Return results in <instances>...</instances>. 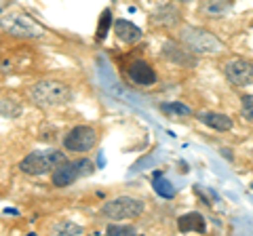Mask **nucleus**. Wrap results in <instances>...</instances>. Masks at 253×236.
I'll return each instance as SVG.
<instances>
[{
    "instance_id": "f257e3e1",
    "label": "nucleus",
    "mask_w": 253,
    "mask_h": 236,
    "mask_svg": "<svg viewBox=\"0 0 253 236\" xmlns=\"http://www.w3.org/2000/svg\"><path fill=\"white\" fill-rule=\"evenodd\" d=\"M70 97H72L70 86L59 80H41L30 89V99L38 108H57L68 104Z\"/></svg>"
},
{
    "instance_id": "f03ea898",
    "label": "nucleus",
    "mask_w": 253,
    "mask_h": 236,
    "mask_svg": "<svg viewBox=\"0 0 253 236\" xmlns=\"http://www.w3.org/2000/svg\"><path fill=\"white\" fill-rule=\"evenodd\" d=\"M179 40L196 55H215L224 49L219 38L203 28H184L179 32Z\"/></svg>"
},
{
    "instance_id": "7ed1b4c3",
    "label": "nucleus",
    "mask_w": 253,
    "mask_h": 236,
    "mask_svg": "<svg viewBox=\"0 0 253 236\" xmlns=\"http://www.w3.org/2000/svg\"><path fill=\"white\" fill-rule=\"evenodd\" d=\"M66 160L59 150H36L30 152L26 158L19 162V169L28 175H44L49 171H55V167Z\"/></svg>"
},
{
    "instance_id": "20e7f679",
    "label": "nucleus",
    "mask_w": 253,
    "mask_h": 236,
    "mask_svg": "<svg viewBox=\"0 0 253 236\" xmlns=\"http://www.w3.org/2000/svg\"><path fill=\"white\" fill-rule=\"evenodd\" d=\"M99 213L106 219H112V222H125V219L144 213V200H137L133 196H118V198L104 202Z\"/></svg>"
},
{
    "instance_id": "39448f33",
    "label": "nucleus",
    "mask_w": 253,
    "mask_h": 236,
    "mask_svg": "<svg viewBox=\"0 0 253 236\" xmlns=\"http://www.w3.org/2000/svg\"><path fill=\"white\" fill-rule=\"evenodd\" d=\"M2 30L11 36L19 38H42L44 30L23 13H6L2 17Z\"/></svg>"
},
{
    "instance_id": "423d86ee",
    "label": "nucleus",
    "mask_w": 253,
    "mask_h": 236,
    "mask_svg": "<svg viewBox=\"0 0 253 236\" xmlns=\"http://www.w3.org/2000/svg\"><path fill=\"white\" fill-rule=\"evenodd\" d=\"M93 171V162L89 158H83V160H63L59 167H55L53 171V186L57 188H66L70 184H74L78 177L86 175V173Z\"/></svg>"
},
{
    "instance_id": "0eeeda50",
    "label": "nucleus",
    "mask_w": 253,
    "mask_h": 236,
    "mask_svg": "<svg viewBox=\"0 0 253 236\" xmlns=\"http://www.w3.org/2000/svg\"><path fill=\"white\" fill-rule=\"evenodd\" d=\"M97 144V133H95L93 127H74L72 131L63 137V148L70 152H78V154H84L95 148Z\"/></svg>"
},
{
    "instance_id": "6e6552de",
    "label": "nucleus",
    "mask_w": 253,
    "mask_h": 236,
    "mask_svg": "<svg viewBox=\"0 0 253 236\" xmlns=\"http://www.w3.org/2000/svg\"><path fill=\"white\" fill-rule=\"evenodd\" d=\"M224 74L228 78V82H232L234 86L253 84V61L234 57L224 64Z\"/></svg>"
},
{
    "instance_id": "1a4fd4ad",
    "label": "nucleus",
    "mask_w": 253,
    "mask_h": 236,
    "mask_svg": "<svg viewBox=\"0 0 253 236\" xmlns=\"http://www.w3.org/2000/svg\"><path fill=\"white\" fill-rule=\"evenodd\" d=\"M163 57L171 61L175 66H184V68H194L196 66V53H192L184 44H177L175 40H165L163 42Z\"/></svg>"
},
{
    "instance_id": "9d476101",
    "label": "nucleus",
    "mask_w": 253,
    "mask_h": 236,
    "mask_svg": "<svg viewBox=\"0 0 253 236\" xmlns=\"http://www.w3.org/2000/svg\"><path fill=\"white\" fill-rule=\"evenodd\" d=\"M129 78L137 86H152L156 82V72L144 59H137L129 66Z\"/></svg>"
},
{
    "instance_id": "9b49d317",
    "label": "nucleus",
    "mask_w": 253,
    "mask_h": 236,
    "mask_svg": "<svg viewBox=\"0 0 253 236\" xmlns=\"http://www.w3.org/2000/svg\"><path fill=\"white\" fill-rule=\"evenodd\" d=\"M230 9H232V0H203L201 2V13L211 19L226 17Z\"/></svg>"
},
{
    "instance_id": "f8f14e48",
    "label": "nucleus",
    "mask_w": 253,
    "mask_h": 236,
    "mask_svg": "<svg viewBox=\"0 0 253 236\" xmlns=\"http://www.w3.org/2000/svg\"><path fill=\"white\" fill-rule=\"evenodd\" d=\"M114 34L118 40H123V42H137L139 38H141V30L135 26V23H131V21H126V19H116L114 21Z\"/></svg>"
},
{
    "instance_id": "ddd939ff",
    "label": "nucleus",
    "mask_w": 253,
    "mask_h": 236,
    "mask_svg": "<svg viewBox=\"0 0 253 236\" xmlns=\"http://www.w3.org/2000/svg\"><path fill=\"white\" fill-rule=\"evenodd\" d=\"M152 21L158 23V26H165V28H173L177 26L179 21V11L175 4H161L158 9L152 13Z\"/></svg>"
},
{
    "instance_id": "4468645a",
    "label": "nucleus",
    "mask_w": 253,
    "mask_h": 236,
    "mask_svg": "<svg viewBox=\"0 0 253 236\" xmlns=\"http://www.w3.org/2000/svg\"><path fill=\"white\" fill-rule=\"evenodd\" d=\"M196 118H199L203 124H207L211 129H217V131H230L232 129V118L221 114V112H199Z\"/></svg>"
},
{
    "instance_id": "2eb2a0df",
    "label": "nucleus",
    "mask_w": 253,
    "mask_h": 236,
    "mask_svg": "<svg viewBox=\"0 0 253 236\" xmlns=\"http://www.w3.org/2000/svg\"><path fill=\"white\" fill-rule=\"evenodd\" d=\"M177 228L179 232H205L207 224H205V217L201 213L192 211V213H186L177 219Z\"/></svg>"
},
{
    "instance_id": "dca6fc26",
    "label": "nucleus",
    "mask_w": 253,
    "mask_h": 236,
    "mask_svg": "<svg viewBox=\"0 0 253 236\" xmlns=\"http://www.w3.org/2000/svg\"><path fill=\"white\" fill-rule=\"evenodd\" d=\"M152 186H154V192L158 196H163V198H173V196H175V188H173V184H169L167 179H165L163 173H154Z\"/></svg>"
},
{
    "instance_id": "f3484780",
    "label": "nucleus",
    "mask_w": 253,
    "mask_h": 236,
    "mask_svg": "<svg viewBox=\"0 0 253 236\" xmlns=\"http://www.w3.org/2000/svg\"><path fill=\"white\" fill-rule=\"evenodd\" d=\"M53 232L55 234H63V236H78V234H83V226H76L72 222H61L57 226H53Z\"/></svg>"
},
{
    "instance_id": "a211bd4d",
    "label": "nucleus",
    "mask_w": 253,
    "mask_h": 236,
    "mask_svg": "<svg viewBox=\"0 0 253 236\" xmlns=\"http://www.w3.org/2000/svg\"><path fill=\"white\" fill-rule=\"evenodd\" d=\"M0 108H2V116H6V118H15L19 114V110H21V106L17 104V99L15 97H2Z\"/></svg>"
},
{
    "instance_id": "6ab92c4d",
    "label": "nucleus",
    "mask_w": 253,
    "mask_h": 236,
    "mask_svg": "<svg viewBox=\"0 0 253 236\" xmlns=\"http://www.w3.org/2000/svg\"><path fill=\"white\" fill-rule=\"evenodd\" d=\"M161 110L165 114H171V116H190L192 114V110H190L188 106H184V104H163L161 106Z\"/></svg>"
},
{
    "instance_id": "aec40b11",
    "label": "nucleus",
    "mask_w": 253,
    "mask_h": 236,
    "mask_svg": "<svg viewBox=\"0 0 253 236\" xmlns=\"http://www.w3.org/2000/svg\"><path fill=\"white\" fill-rule=\"evenodd\" d=\"M241 116L245 122L253 124V95H245L241 101Z\"/></svg>"
},
{
    "instance_id": "412c9836",
    "label": "nucleus",
    "mask_w": 253,
    "mask_h": 236,
    "mask_svg": "<svg viewBox=\"0 0 253 236\" xmlns=\"http://www.w3.org/2000/svg\"><path fill=\"white\" fill-rule=\"evenodd\" d=\"M110 21H112V13H110V9H106L104 13H101V19H99V26H97V40H104L106 38Z\"/></svg>"
},
{
    "instance_id": "4be33fe9",
    "label": "nucleus",
    "mask_w": 253,
    "mask_h": 236,
    "mask_svg": "<svg viewBox=\"0 0 253 236\" xmlns=\"http://www.w3.org/2000/svg\"><path fill=\"white\" fill-rule=\"evenodd\" d=\"M194 192L201 196V200H203L205 204H213V202L217 200V194L213 192V190H209V188L201 186V184H194Z\"/></svg>"
},
{
    "instance_id": "5701e85b",
    "label": "nucleus",
    "mask_w": 253,
    "mask_h": 236,
    "mask_svg": "<svg viewBox=\"0 0 253 236\" xmlns=\"http://www.w3.org/2000/svg\"><path fill=\"white\" fill-rule=\"evenodd\" d=\"M106 232L112 234V236H133L137 230L133 226H116V224H110Z\"/></svg>"
},
{
    "instance_id": "b1692460",
    "label": "nucleus",
    "mask_w": 253,
    "mask_h": 236,
    "mask_svg": "<svg viewBox=\"0 0 253 236\" xmlns=\"http://www.w3.org/2000/svg\"><path fill=\"white\" fill-rule=\"evenodd\" d=\"M179 2H188V0H179Z\"/></svg>"
}]
</instances>
